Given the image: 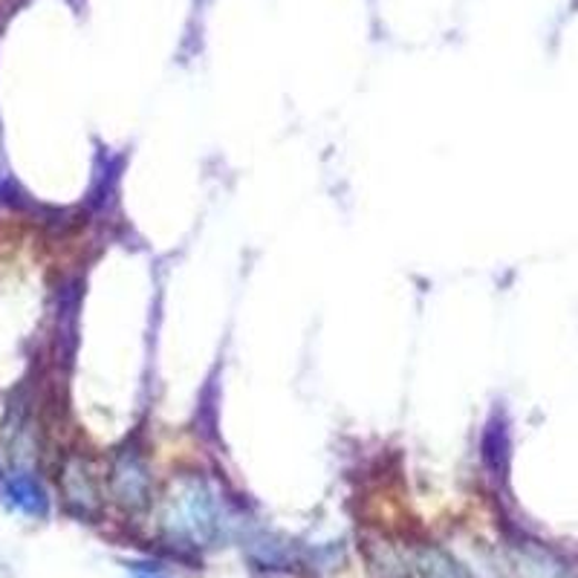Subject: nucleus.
I'll list each match as a JSON object with an SVG mask.
<instances>
[{
	"instance_id": "39448f33",
	"label": "nucleus",
	"mask_w": 578,
	"mask_h": 578,
	"mask_svg": "<svg viewBox=\"0 0 578 578\" xmlns=\"http://www.w3.org/2000/svg\"><path fill=\"white\" fill-rule=\"evenodd\" d=\"M417 567L425 578H469L460 564L454 561V558H448L443 549H423Z\"/></svg>"
},
{
	"instance_id": "f257e3e1",
	"label": "nucleus",
	"mask_w": 578,
	"mask_h": 578,
	"mask_svg": "<svg viewBox=\"0 0 578 578\" xmlns=\"http://www.w3.org/2000/svg\"><path fill=\"white\" fill-rule=\"evenodd\" d=\"M162 524L176 541L197 544V547L209 544L220 533V506L214 491L197 477L183 480L174 486V495L165 504Z\"/></svg>"
},
{
	"instance_id": "7ed1b4c3",
	"label": "nucleus",
	"mask_w": 578,
	"mask_h": 578,
	"mask_svg": "<svg viewBox=\"0 0 578 578\" xmlns=\"http://www.w3.org/2000/svg\"><path fill=\"white\" fill-rule=\"evenodd\" d=\"M61 489H64L70 509L75 515H81V518H88V515H93L99 509V489H95V480L84 460L67 463L64 475H61Z\"/></svg>"
},
{
	"instance_id": "423d86ee",
	"label": "nucleus",
	"mask_w": 578,
	"mask_h": 578,
	"mask_svg": "<svg viewBox=\"0 0 578 578\" xmlns=\"http://www.w3.org/2000/svg\"><path fill=\"white\" fill-rule=\"evenodd\" d=\"M506 452H509V437H506V425H498V423H489V432H486L484 437V454L486 460L495 466V469H500L506 460Z\"/></svg>"
},
{
	"instance_id": "20e7f679",
	"label": "nucleus",
	"mask_w": 578,
	"mask_h": 578,
	"mask_svg": "<svg viewBox=\"0 0 578 578\" xmlns=\"http://www.w3.org/2000/svg\"><path fill=\"white\" fill-rule=\"evenodd\" d=\"M3 500L30 518H47V513H50V498H47L44 486L27 471H16L3 480Z\"/></svg>"
},
{
	"instance_id": "f03ea898",
	"label": "nucleus",
	"mask_w": 578,
	"mask_h": 578,
	"mask_svg": "<svg viewBox=\"0 0 578 578\" xmlns=\"http://www.w3.org/2000/svg\"><path fill=\"white\" fill-rule=\"evenodd\" d=\"M110 489L125 509H142L151 500V471L136 452H122L113 463Z\"/></svg>"
}]
</instances>
